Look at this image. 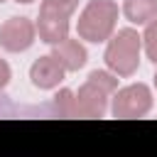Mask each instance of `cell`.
<instances>
[{
	"label": "cell",
	"mask_w": 157,
	"mask_h": 157,
	"mask_svg": "<svg viewBox=\"0 0 157 157\" xmlns=\"http://www.w3.org/2000/svg\"><path fill=\"white\" fill-rule=\"evenodd\" d=\"M37 34V27L27 20V17H10L0 25V47L5 52H25L32 47Z\"/></svg>",
	"instance_id": "5"
},
{
	"label": "cell",
	"mask_w": 157,
	"mask_h": 157,
	"mask_svg": "<svg viewBox=\"0 0 157 157\" xmlns=\"http://www.w3.org/2000/svg\"><path fill=\"white\" fill-rule=\"evenodd\" d=\"M54 49H52V54L64 64V69L66 71H78L83 64H86V49H83V44L78 42V39H61V42H56V44H52Z\"/></svg>",
	"instance_id": "8"
},
{
	"label": "cell",
	"mask_w": 157,
	"mask_h": 157,
	"mask_svg": "<svg viewBox=\"0 0 157 157\" xmlns=\"http://www.w3.org/2000/svg\"><path fill=\"white\" fill-rule=\"evenodd\" d=\"M142 44H145V54L152 64H157V17L147 22V29L142 34Z\"/></svg>",
	"instance_id": "11"
},
{
	"label": "cell",
	"mask_w": 157,
	"mask_h": 157,
	"mask_svg": "<svg viewBox=\"0 0 157 157\" xmlns=\"http://www.w3.org/2000/svg\"><path fill=\"white\" fill-rule=\"evenodd\" d=\"M123 15L135 25H147L157 17V0H125Z\"/></svg>",
	"instance_id": "9"
},
{
	"label": "cell",
	"mask_w": 157,
	"mask_h": 157,
	"mask_svg": "<svg viewBox=\"0 0 157 157\" xmlns=\"http://www.w3.org/2000/svg\"><path fill=\"white\" fill-rule=\"evenodd\" d=\"M64 74H66V69H64V64H61L54 54L39 56V59L32 64V69H29L32 83H34L37 88H42V91L56 88V86L64 81Z\"/></svg>",
	"instance_id": "7"
},
{
	"label": "cell",
	"mask_w": 157,
	"mask_h": 157,
	"mask_svg": "<svg viewBox=\"0 0 157 157\" xmlns=\"http://www.w3.org/2000/svg\"><path fill=\"white\" fill-rule=\"evenodd\" d=\"M108 108V93L93 81H86L76 93V118H103Z\"/></svg>",
	"instance_id": "6"
},
{
	"label": "cell",
	"mask_w": 157,
	"mask_h": 157,
	"mask_svg": "<svg viewBox=\"0 0 157 157\" xmlns=\"http://www.w3.org/2000/svg\"><path fill=\"white\" fill-rule=\"evenodd\" d=\"M54 110L61 118H76V93L69 88H61L54 96Z\"/></svg>",
	"instance_id": "10"
},
{
	"label": "cell",
	"mask_w": 157,
	"mask_h": 157,
	"mask_svg": "<svg viewBox=\"0 0 157 157\" xmlns=\"http://www.w3.org/2000/svg\"><path fill=\"white\" fill-rule=\"evenodd\" d=\"M88 81H93L98 88H103L108 96H113L118 91V76L108 74V71H91L88 74Z\"/></svg>",
	"instance_id": "12"
},
{
	"label": "cell",
	"mask_w": 157,
	"mask_h": 157,
	"mask_svg": "<svg viewBox=\"0 0 157 157\" xmlns=\"http://www.w3.org/2000/svg\"><path fill=\"white\" fill-rule=\"evenodd\" d=\"M140 44H142V37L125 27V29H118L115 37H110L108 47H105V66L115 74V76H132L137 71V64H140Z\"/></svg>",
	"instance_id": "2"
},
{
	"label": "cell",
	"mask_w": 157,
	"mask_h": 157,
	"mask_svg": "<svg viewBox=\"0 0 157 157\" xmlns=\"http://www.w3.org/2000/svg\"><path fill=\"white\" fill-rule=\"evenodd\" d=\"M152 108V93L145 83H132L113 93V118H142Z\"/></svg>",
	"instance_id": "4"
},
{
	"label": "cell",
	"mask_w": 157,
	"mask_h": 157,
	"mask_svg": "<svg viewBox=\"0 0 157 157\" xmlns=\"http://www.w3.org/2000/svg\"><path fill=\"white\" fill-rule=\"evenodd\" d=\"M78 7V0H42L39 17H37V32L39 39L47 44H56L69 37V20L74 10Z\"/></svg>",
	"instance_id": "3"
},
{
	"label": "cell",
	"mask_w": 157,
	"mask_h": 157,
	"mask_svg": "<svg viewBox=\"0 0 157 157\" xmlns=\"http://www.w3.org/2000/svg\"><path fill=\"white\" fill-rule=\"evenodd\" d=\"M0 2H5V0H0Z\"/></svg>",
	"instance_id": "16"
},
{
	"label": "cell",
	"mask_w": 157,
	"mask_h": 157,
	"mask_svg": "<svg viewBox=\"0 0 157 157\" xmlns=\"http://www.w3.org/2000/svg\"><path fill=\"white\" fill-rule=\"evenodd\" d=\"M118 20V5L113 0H88L83 12L78 15L76 32L86 42H105L110 39Z\"/></svg>",
	"instance_id": "1"
},
{
	"label": "cell",
	"mask_w": 157,
	"mask_h": 157,
	"mask_svg": "<svg viewBox=\"0 0 157 157\" xmlns=\"http://www.w3.org/2000/svg\"><path fill=\"white\" fill-rule=\"evenodd\" d=\"M15 2H22V5H27V2H34V0H15Z\"/></svg>",
	"instance_id": "14"
},
{
	"label": "cell",
	"mask_w": 157,
	"mask_h": 157,
	"mask_svg": "<svg viewBox=\"0 0 157 157\" xmlns=\"http://www.w3.org/2000/svg\"><path fill=\"white\" fill-rule=\"evenodd\" d=\"M155 88H157V76H155Z\"/></svg>",
	"instance_id": "15"
},
{
	"label": "cell",
	"mask_w": 157,
	"mask_h": 157,
	"mask_svg": "<svg viewBox=\"0 0 157 157\" xmlns=\"http://www.w3.org/2000/svg\"><path fill=\"white\" fill-rule=\"evenodd\" d=\"M10 76H12V74H10L7 61H5V59H0V91H2V88L10 83Z\"/></svg>",
	"instance_id": "13"
}]
</instances>
